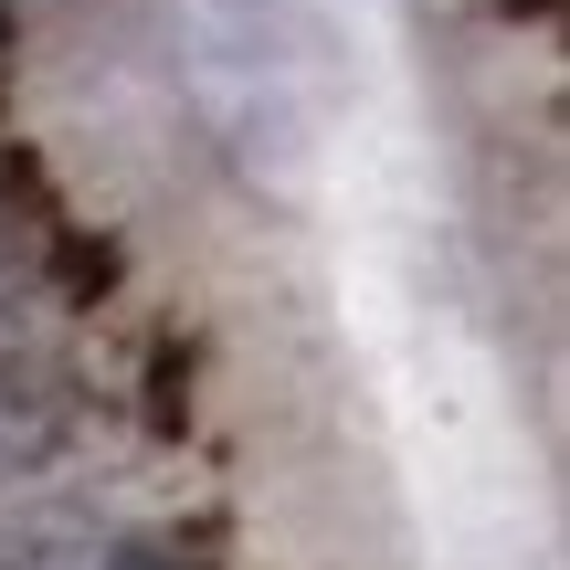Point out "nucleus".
<instances>
[{"label": "nucleus", "instance_id": "nucleus-1", "mask_svg": "<svg viewBox=\"0 0 570 570\" xmlns=\"http://www.w3.org/2000/svg\"><path fill=\"white\" fill-rule=\"evenodd\" d=\"M96 508L85 497H42V508L0 518V570H96Z\"/></svg>", "mask_w": 570, "mask_h": 570}, {"label": "nucleus", "instance_id": "nucleus-2", "mask_svg": "<svg viewBox=\"0 0 570 570\" xmlns=\"http://www.w3.org/2000/svg\"><path fill=\"white\" fill-rule=\"evenodd\" d=\"M53 433H63V381L42 360H0V487L21 465H42Z\"/></svg>", "mask_w": 570, "mask_h": 570}, {"label": "nucleus", "instance_id": "nucleus-3", "mask_svg": "<svg viewBox=\"0 0 570 570\" xmlns=\"http://www.w3.org/2000/svg\"><path fill=\"white\" fill-rule=\"evenodd\" d=\"M190 423V348L159 338L148 348V433H180Z\"/></svg>", "mask_w": 570, "mask_h": 570}, {"label": "nucleus", "instance_id": "nucleus-4", "mask_svg": "<svg viewBox=\"0 0 570 570\" xmlns=\"http://www.w3.org/2000/svg\"><path fill=\"white\" fill-rule=\"evenodd\" d=\"M53 275H63V296H117V275H127V254L106 244V233H75V244L53 254Z\"/></svg>", "mask_w": 570, "mask_h": 570}, {"label": "nucleus", "instance_id": "nucleus-5", "mask_svg": "<svg viewBox=\"0 0 570 570\" xmlns=\"http://www.w3.org/2000/svg\"><path fill=\"white\" fill-rule=\"evenodd\" d=\"M106 570H169L159 550H106Z\"/></svg>", "mask_w": 570, "mask_h": 570}, {"label": "nucleus", "instance_id": "nucleus-6", "mask_svg": "<svg viewBox=\"0 0 570 570\" xmlns=\"http://www.w3.org/2000/svg\"><path fill=\"white\" fill-rule=\"evenodd\" d=\"M0 42H11V0H0Z\"/></svg>", "mask_w": 570, "mask_h": 570}]
</instances>
